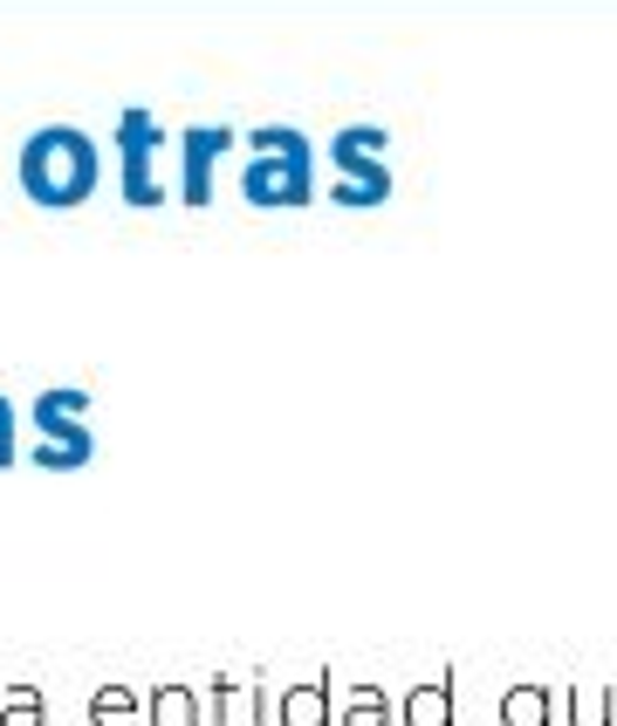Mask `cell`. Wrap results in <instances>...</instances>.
Masks as SVG:
<instances>
[{
	"label": "cell",
	"mask_w": 617,
	"mask_h": 726,
	"mask_svg": "<svg viewBox=\"0 0 617 726\" xmlns=\"http://www.w3.org/2000/svg\"><path fill=\"white\" fill-rule=\"evenodd\" d=\"M323 151H329V165H337V186H329L337 206L371 213V206L392 199V131H384V124H344Z\"/></svg>",
	"instance_id": "obj_3"
},
{
	"label": "cell",
	"mask_w": 617,
	"mask_h": 726,
	"mask_svg": "<svg viewBox=\"0 0 617 726\" xmlns=\"http://www.w3.org/2000/svg\"><path fill=\"white\" fill-rule=\"evenodd\" d=\"M14 178L42 213H69L103 186V144L83 131V124H42V131L21 138Z\"/></svg>",
	"instance_id": "obj_1"
},
{
	"label": "cell",
	"mask_w": 617,
	"mask_h": 726,
	"mask_svg": "<svg viewBox=\"0 0 617 726\" xmlns=\"http://www.w3.org/2000/svg\"><path fill=\"white\" fill-rule=\"evenodd\" d=\"M0 466H14V405L0 398Z\"/></svg>",
	"instance_id": "obj_14"
},
{
	"label": "cell",
	"mask_w": 617,
	"mask_h": 726,
	"mask_svg": "<svg viewBox=\"0 0 617 726\" xmlns=\"http://www.w3.org/2000/svg\"><path fill=\"white\" fill-rule=\"evenodd\" d=\"M350 726H392V706H384V692H371V686H357V699H350V713H344Z\"/></svg>",
	"instance_id": "obj_11"
},
{
	"label": "cell",
	"mask_w": 617,
	"mask_h": 726,
	"mask_svg": "<svg viewBox=\"0 0 617 726\" xmlns=\"http://www.w3.org/2000/svg\"><path fill=\"white\" fill-rule=\"evenodd\" d=\"M0 726H42V699L35 692H21L8 713H0Z\"/></svg>",
	"instance_id": "obj_13"
},
{
	"label": "cell",
	"mask_w": 617,
	"mask_h": 726,
	"mask_svg": "<svg viewBox=\"0 0 617 726\" xmlns=\"http://www.w3.org/2000/svg\"><path fill=\"white\" fill-rule=\"evenodd\" d=\"M577 719H583V726H604V699H583V706H577Z\"/></svg>",
	"instance_id": "obj_16"
},
{
	"label": "cell",
	"mask_w": 617,
	"mask_h": 726,
	"mask_svg": "<svg viewBox=\"0 0 617 726\" xmlns=\"http://www.w3.org/2000/svg\"><path fill=\"white\" fill-rule=\"evenodd\" d=\"M281 719H289V726H323V686L289 692V699H281Z\"/></svg>",
	"instance_id": "obj_10"
},
{
	"label": "cell",
	"mask_w": 617,
	"mask_h": 726,
	"mask_svg": "<svg viewBox=\"0 0 617 726\" xmlns=\"http://www.w3.org/2000/svg\"><path fill=\"white\" fill-rule=\"evenodd\" d=\"M159 719H165V726H178V719H186V726H193V699L165 692V699H159Z\"/></svg>",
	"instance_id": "obj_15"
},
{
	"label": "cell",
	"mask_w": 617,
	"mask_h": 726,
	"mask_svg": "<svg viewBox=\"0 0 617 726\" xmlns=\"http://www.w3.org/2000/svg\"><path fill=\"white\" fill-rule=\"evenodd\" d=\"M83 391H42L35 398V432H42V446H35V466H83L96 453V438L83 432Z\"/></svg>",
	"instance_id": "obj_6"
},
{
	"label": "cell",
	"mask_w": 617,
	"mask_h": 726,
	"mask_svg": "<svg viewBox=\"0 0 617 726\" xmlns=\"http://www.w3.org/2000/svg\"><path fill=\"white\" fill-rule=\"evenodd\" d=\"M241 144L247 151H295V144H308V131H302V124H254Z\"/></svg>",
	"instance_id": "obj_9"
},
{
	"label": "cell",
	"mask_w": 617,
	"mask_h": 726,
	"mask_svg": "<svg viewBox=\"0 0 617 726\" xmlns=\"http://www.w3.org/2000/svg\"><path fill=\"white\" fill-rule=\"evenodd\" d=\"M405 726H453V686L446 679H432L405 699Z\"/></svg>",
	"instance_id": "obj_7"
},
{
	"label": "cell",
	"mask_w": 617,
	"mask_h": 726,
	"mask_svg": "<svg viewBox=\"0 0 617 726\" xmlns=\"http://www.w3.org/2000/svg\"><path fill=\"white\" fill-rule=\"evenodd\" d=\"M241 199L261 206V213L308 206V199H316V144H295V151H247V165H241Z\"/></svg>",
	"instance_id": "obj_4"
},
{
	"label": "cell",
	"mask_w": 617,
	"mask_h": 726,
	"mask_svg": "<svg viewBox=\"0 0 617 726\" xmlns=\"http://www.w3.org/2000/svg\"><path fill=\"white\" fill-rule=\"evenodd\" d=\"M131 713H138V706H131V699H124L117 686H110V692H96V726H131Z\"/></svg>",
	"instance_id": "obj_12"
},
{
	"label": "cell",
	"mask_w": 617,
	"mask_h": 726,
	"mask_svg": "<svg viewBox=\"0 0 617 726\" xmlns=\"http://www.w3.org/2000/svg\"><path fill=\"white\" fill-rule=\"evenodd\" d=\"M117 186H124V206H138V213H151V206H165L172 186H165V151H172V131L159 124V110H144V103H131V110H117Z\"/></svg>",
	"instance_id": "obj_2"
},
{
	"label": "cell",
	"mask_w": 617,
	"mask_h": 726,
	"mask_svg": "<svg viewBox=\"0 0 617 726\" xmlns=\"http://www.w3.org/2000/svg\"><path fill=\"white\" fill-rule=\"evenodd\" d=\"M241 151V131L234 124H186L172 138V165H178V199L186 206H213V172L220 159Z\"/></svg>",
	"instance_id": "obj_5"
},
{
	"label": "cell",
	"mask_w": 617,
	"mask_h": 726,
	"mask_svg": "<svg viewBox=\"0 0 617 726\" xmlns=\"http://www.w3.org/2000/svg\"><path fill=\"white\" fill-rule=\"evenodd\" d=\"M501 719H508V726H549V692H543V686H514V692L501 699Z\"/></svg>",
	"instance_id": "obj_8"
}]
</instances>
